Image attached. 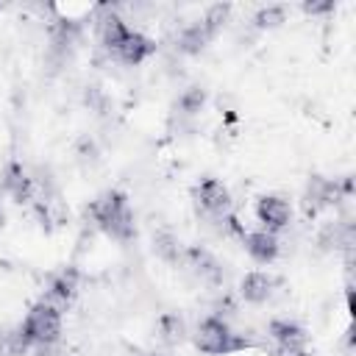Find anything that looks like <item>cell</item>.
<instances>
[{
  "mask_svg": "<svg viewBox=\"0 0 356 356\" xmlns=\"http://www.w3.org/2000/svg\"><path fill=\"white\" fill-rule=\"evenodd\" d=\"M0 222H3V209H0Z\"/></svg>",
  "mask_w": 356,
  "mask_h": 356,
  "instance_id": "cell-24",
  "label": "cell"
},
{
  "mask_svg": "<svg viewBox=\"0 0 356 356\" xmlns=\"http://www.w3.org/2000/svg\"><path fill=\"white\" fill-rule=\"evenodd\" d=\"M228 14H231V6H222V3H217V6H211L209 11H206V17L200 19L211 33H217V28L228 19Z\"/></svg>",
  "mask_w": 356,
  "mask_h": 356,
  "instance_id": "cell-21",
  "label": "cell"
},
{
  "mask_svg": "<svg viewBox=\"0 0 356 356\" xmlns=\"http://www.w3.org/2000/svg\"><path fill=\"white\" fill-rule=\"evenodd\" d=\"M89 214H92V220H95L108 236H114V239H120V242H125V239L134 236V214H131L128 200H125L122 192H117V189L103 192L100 197L92 200Z\"/></svg>",
  "mask_w": 356,
  "mask_h": 356,
  "instance_id": "cell-1",
  "label": "cell"
},
{
  "mask_svg": "<svg viewBox=\"0 0 356 356\" xmlns=\"http://www.w3.org/2000/svg\"><path fill=\"white\" fill-rule=\"evenodd\" d=\"M273 286H275V278L273 275L253 270V273H245V278L239 284V292H242V298L248 303H264L273 295Z\"/></svg>",
  "mask_w": 356,
  "mask_h": 356,
  "instance_id": "cell-11",
  "label": "cell"
},
{
  "mask_svg": "<svg viewBox=\"0 0 356 356\" xmlns=\"http://www.w3.org/2000/svg\"><path fill=\"white\" fill-rule=\"evenodd\" d=\"M19 331L31 345H53L58 339V334H61V314H58L56 306L42 300V303L31 306V312L25 314Z\"/></svg>",
  "mask_w": 356,
  "mask_h": 356,
  "instance_id": "cell-3",
  "label": "cell"
},
{
  "mask_svg": "<svg viewBox=\"0 0 356 356\" xmlns=\"http://www.w3.org/2000/svg\"><path fill=\"white\" fill-rule=\"evenodd\" d=\"M78 270H72V267H67V270H61L58 275H53V281H50V286H47V303L50 306H64V303H70L72 298H75V292H78Z\"/></svg>",
  "mask_w": 356,
  "mask_h": 356,
  "instance_id": "cell-9",
  "label": "cell"
},
{
  "mask_svg": "<svg viewBox=\"0 0 356 356\" xmlns=\"http://www.w3.org/2000/svg\"><path fill=\"white\" fill-rule=\"evenodd\" d=\"M195 342H197V348L203 353H211V356H225V353L250 348V339H245L242 334H234L231 325L222 317H206V320H200L197 334H195Z\"/></svg>",
  "mask_w": 356,
  "mask_h": 356,
  "instance_id": "cell-2",
  "label": "cell"
},
{
  "mask_svg": "<svg viewBox=\"0 0 356 356\" xmlns=\"http://www.w3.org/2000/svg\"><path fill=\"white\" fill-rule=\"evenodd\" d=\"M195 197H197L200 209L214 214V217H222L231 209V195H228V189L217 178H203L197 184V189H195Z\"/></svg>",
  "mask_w": 356,
  "mask_h": 356,
  "instance_id": "cell-4",
  "label": "cell"
},
{
  "mask_svg": "<svg viewBox=\"0 0 356 356\" xmlns=\"http://www.w3.org/2000/svg\"><path fill=\"white\" fill-rule=\"evenodd\" d=\"M186 261H189V267H192L203 281H209V284H220V281H222V267H220V261H217L209 250H203V248H189V250H186Z\"/></svg>",
  "mask_w": 356,
  "mask_h": 356,
  "instance_id": "cell-13",
  "label": "cell"
},
{
  "mask_svg": "<svg viewBox=\"0 0 356 356\" xmlns=\"http://www.w3.org/2000/svg\"><path fill=\"white\" fill-rule=\"evenodd\" d=\"M331 8H334L331 0H325V3H303V11H306V14H325V11H331Z\"/></svg>",
  "mask_w": 356,
  "mask_h": 356,
  "instance_id": "cell-22",
  "label": "cell"
},
{
  "mask_svg": "<svg viewBox=\"0 0 356 356\" xmlns=\"http://www.w3.org/2000/svg\"><path fill=\"white\" fill-rule=\"evenodd\" d=\"M86 103H92L95 108H103V103H106V97H103V92H100V86H89V92H86Z\"/></svg>",
  "mask_w": 356,
  "mask_h": 356,
  "instance_id": "cell-23",
  "label": "cell"
},
{
  "mask_svg": "<svg viewBox=\"0 0 356 356\" xmlns=\"http://www.w3.org/2000/svg\"><path fill=\"white\" fill-rule=\"evenodd\" d=\"M270 337L281 345L284 353H303V348H306V331L292 320H273Z\"/></svg>",
  "mask_w": 356,
  "mask_h": 356,
  "instance_id": "cell-8",
  "label": "cell"
},
{
  "mask_svg": "<svg viewBox=\"0 0 356 356\" xmlns=\"http://www.w3.org/2000/svg\"><path fill=\"white\" fill-rule=\"evenodd\" d=\"M0 186H3L17 203L33 197V178H31V175L22 170V164H17V161H11V164L3 170V175H0Z\"/></svg>",
  "mask_w": 356,
  "mask_h": 356,
  "instance_id": "cell-7",
  "label": "cell"
},
{
  "mask_svg": "<svg viewBox=\"0 0 356 356\" xmlns=\"http://www.w3.org/2000/svg\"><path fill=\"white\" fill-rule=\"evenodd\" d=\"M203 103H206V92H203L200 86H189V89L178 97V108H181L184 114H197V111L203 108Z\"/></svg>",
  "mask_w": 356,
  "mask_h": 356,
  "instance_id": "cell-18",
  "label": "cell"
},
{
  "mask_svg": "<svg viewBox=\"0 0 356 356\" xmlns=\"http://www.w3.org/2000/svg\"><path fill=\"white\" fill-rule=\"evenodd\" d=\"M153 250H156L164 261H178V259H181V242H178L172 234H167V231H159V234L153 236Z\"/></svg>",
  "mask_w": 356,
  "mask_h": 356,
  "instance_id": "cell-17",
  "label": "cell"
},
{
  "mask_svg": "<svg viewBox=\"0 0 356 356\" xmlns=\"http://www.w3.org/2000/svg\"><path fill=\"white\" fill-rule=\"evenodd\" d=\"M256 217H259V222L267 225V231H278V228H284V225L289 222L292 209H289V203H286L284 197H278V195H261V197L256 200Z\"/></svg>",
  "mask_w": 356,
  "mask_h": 356,
  "instance_id": "cell-5",
  "label": "cell"
},
{
  "mask_svg": "<svg viewBox=\"0 0 356 356\" xmlns=\"http://www.w3.org/2000/svg\"><path fill=\"white\" fill-rule=\"evenodd\" d=\"M97 36H100V42H103L108 50H117V47L122 44V39L128 36V25L122 22L120 14H114V11L106 8V14L97 19Z\"/></svg>",
  "mask_w": 356,
  "mask_h": 356,
  "instance_id": "cell-14",
  "label": "cell"
},
{
  "mask_svg": "<svg viewBox=\"0 0 356 356\" xmlns=\"http://www.w3.org/2000/svg\"><path fill=\"white\" fill-rule=\"evenodd\" d=\"M153 50H156V44H153L145 33H139V31H128V36L122 39V44H120L114 53H117L120 61H125V64H142Z\"/></svg>",
  "mask_w": 356,
  "mask_h": 356,
  "instance_id": "cell-10",
  "label": "cell"
},
{
  "mask_svg": "<svg viewBox=\"0 0 356 356\" xmlns=\"http://www.w3.org/2000/svg\"><path fill=\"white\" fill-rule=\"evenodd\" d=\"M342 195H345V192H342V184H339V181H328V178H323V175H312V178H309L306 203H309L312 211L337 203Z\"/></svg>",
  "mask_w": 356,
  "mask_h": 356,
  "instance_id": "cell-6",
  "label": "cell"
},
{
  "mask_svg": "<svg viewBox=\"0 0 356 356\" xmlns=\"http://www.w3.org/2000/svg\"><path fill=\"white\" fill-rule=\"evenodd\" d=\"M211 36H214V33H211L203 22H192V25H186V28L178 33V50H184V53H200V50L209 44Z\"/></svg>",
  "mask_w": 356,
  "mask_h": 356,
  "instance_id": "cell-16",
  "label": "cell"
},
{
  "mask_svg": "<svg viewBox=\"0 0 356 356\" xmlns=\"http://www.w3.org/2000/svg\"><path fill=\"white\" fill-rule=\"evenodd\" d=\"M159 331L164 334L167 342H178V339L184 337V323L178 320V314H164V317L159 320Z\"/></svg>",
  "mask_w": 356,
  "mask_h": 356,
  "instance_id": "cell-20",
  "label": "cell"
},
{
  "mask_svg": "<svg viewBox=\"0 0 356 356\" xmlns=\"http://www.w3.org/2000/svg\"><path fill=\"white\" fill-rule=\"evenodd\" d=\"M284 17H286V8H284V6H264V8L256 11L253 22H256L259 28H275V25L284 22Z\"/></svg>",
  "mask_w": 356,
  "mask_h": 356,
  "instance_id": "cell-19",
  "label": "cell"
},
{
  "mask_svg": "<svg viewBox=\"0 0 356 356\" xmlns=\"http://www.w3.org/2000/svg\"><path fill=\"white\" fill-rule=\"evenodd\" d=\"M36 217L44 222V225H61V222H67V206H64V200L58 197V195H53V192H44L39 200H36Z\"/></svg>",
  "mask_w": 356,
  "mask_h": 356,
  "instance_id": "cell-15",
  "label": "cell"
},
{
  "mask_svg": "<svg viewBox=\"0 0 356 356\" xmlns=\"http://www.w3.org/2000/svg\"><path fill=\"white\" fill-rule=\"evenodd\" d=\"M245 239V248H248V253L256 259V261H273L275 256H278V239H275V234L273 231H250V234H245L242 236Z\"/></svg>",
  "mask_w": 356,
  "mask_h": 356,
  "instance_id": "cell-12",
  "label": "cell"
}]
</instances>
